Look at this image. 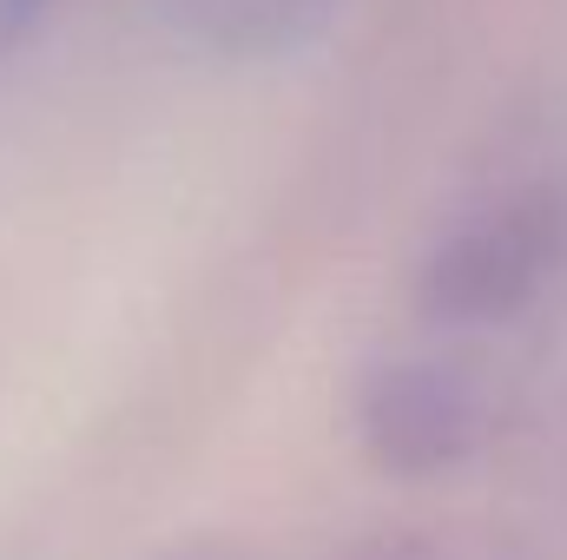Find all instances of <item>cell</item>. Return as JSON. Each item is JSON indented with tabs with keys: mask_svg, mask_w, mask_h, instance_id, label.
I'll return each instance as SVG.
<instances>
[{
	"mask_svg": "<svg viewBox=\"0 0 567 560\" xmlns=\"http://www.w3.org/2000/svg\"><path fill=\"white\" fill-rule=\"evenodd\" d=\"M522 403H528V390L508 383L502 370L403 336L363 363L350 422H357L363 455L383 475L449 481V475L482 468L508 442V428L522 422Z\"/></svg>",
	"mask_w": 567,
	"mask_h": 560,
	"instance_id": "cell-1",
	"label": "cell"
},
{
	"mask_svg": "<svg viewBox=\"0 0 567 560\" xmlns=\"http://www.w3.org/2000/svg\"><path fill=\"white\" fill-rule=\"evenodd\" d=\"M323 560H528L515 541L482 535V528H377L343 541Z\"/></svg>",
	"mask_w": 567,
	"mask_h": 560,
	"instance_id": "cell-2",
	"label": "cell"
},
{
	"mask_svg": "<svg viewBox=\"0 0 567 560\" xmlns=\"http://www.w3.org/2000/svg\"><path fill=\"white\" fill-rule=\"evenodd\" d=\"M323 0H185L192 27L212 33L218 46H271L284 33H297Z\"/></svg>",
	"mask_w": 567,
	"mask_h": 560,
	"instance_id": "cell-3",
	"label": "cell"
},
{
	"mask_svg": "<svg viewBox=\"0 0 567 560\" xmlns=\"http://www.w3.org/2000/svg\"><path fill=\"white\" fill-rule=\"evenodd\" d=\"M40 7H47V0H0V40H7V33H20Z\"/></svg>",
	"mask_w": 567,
	"mask_h": 560,
	"instance_id": "cell-4",
	"label": "cell"
}]
</instances>
